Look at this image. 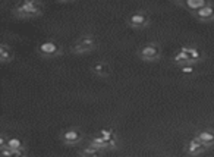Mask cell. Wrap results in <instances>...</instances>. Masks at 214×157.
Returning <instances> with one entry per match:
<instances>
[{
    "instance_id": "cell-1",
    "label": "cell",
    "mask_w": 214,
    "mask_h": 157,
    "mask_svg": "<svg viewBox=\"0 0 214 157\" xmlns=\"http://www.w3.org/2000/svg\"><path fill=\"white\" fill-rule=\"evenodd\" d=\"M13 15L19 19H34L43 15V3L40 0H22L13 8Z\"/></svg>"
},
{
    "instance_id": "cell-2",
    "label": "cell",
    "mask_w": 214,
    "mask_h": 157,
    "mask_svg": "<svg viewBox=\"0 0 214 157\" xmlns=\"http://www.w3.org/2000/svg\"><path fill=\"white\" fill-rule=\"evenodd\" d=\"M97 47L98 41L93 34H82L78 38H75V41L71 44L69 50L75 56H85V54L93 53Z\"/></svg>"
},
{
    "instance_id": "cell-3",
    "label": "cell",
    "mask_w": 214,
    "mask_h": 157,
    "mask_svg": "<svg viewBox=\"0 0 214 157\" xmlns=\"http://www.w3.org/2000/svg\"><path fill=\"white\" fill-rule=\"evenodd\" d=\"M37 53L44 59H54V57H59L63 54V47L56 40L47 38V40H43L41 43H38Z\"/></svg>"
},
{
    "instance_id": "cell-4",
    "label": "cell",
    "mask_w": 214,
    "mask_h": 157,
    "mask_svg": "<svg viewBox=\"0 0 214 157\" xmlns=\"http://www.w3.org/2000/svg\"><path fill=\"white\" fill-rule=\"evenodd\" d=\"M138 57L145 63H154L161 59V47L158 43H145L136 52Z\"/></svg>"
},
{
    "instance_id": "cell-5",
    "label": "cell",
    "mask_w": 214,
    "mask_h": 157,
    "mask_svg": "<svg viewBox=\"0 0 214 157\" xmlns=\"http://www.w3.org/2000/svg\"><path fill=\"white\" fill-rule=\"evenodd\" d=\"M59 138L65 145H69V147L79 145L84 139V131L78 126H69L59 134Z\"/></svg>"
},
{
    "instance_id": "cell-6",
    "label": "cell",
    "mask_w": 214,
    "mask_h": 157,
    "mask_svg": "<svg viewBox=\"0 0 214 157\" xmlns=\"http://www.w3.org/2000/svg\"><path fill=\"white\" fill-rule=\"evenodd\" d=\"M210 148L205 145L202 141H201L197 135H192L189 139H186L185 144H183V153L188 154V156H201V154H205V153L208 151Z\"/></svg>"
},
{
    "instance_id": "cell-7",
    "label": "cell",
    "mask_w": 214,
    "mask_h": 157,
    "mask_svg": "<svg viewBox=\"0 0 214 157\" xmlns=\"http://www.w3.org/2000/svg\"><path fill=\"white\" fill-rule=\"evenodd\" d=\"M90 72L94 76H97V78L109 79L112 76L113 69H112V65L107 62L106 59H98V60H94V63L90 66Z\"/></svg>"
},
{
    "instance_id": "cell-8",
    "label": "cell",
    "mask_w": 214,
    "mask_h": 157,
    "mask_svg": "<svg viewBox=\"0 0 214 157\" xmlns=\"http://www.w3.org/2000/svg\"><path fill=\"white\" fill-rule=\"evenodd\" d=\"M128 25L134 29H144L150 25V16L144 10H135L128 16Z\"/></svg>"
},
{
    "instance_id": "cell-9",
    "label": "cell",
    "mask_w": 214,
    "mask_h": 157,
    "mask_svg": "<svg viewBox=\"0 0 214 157\" xmlns=\"http://www.w3.org/2000/svg\"><path fill=\"white\" fill-rule=\"evenodd\" d=\"M88 143H91L93 145L98 148V150H101L103 153H107V151H113V150H117L119 148V141H110V139H106L104 137H101L98 132H95L90 138Z\"/></svg>"
},
{
    "instance_id": "cell-10",
    "label": "cell",
    "mask_w": 214,
    "mask_h": 157,
    "mask_svg": "<svg viewBox=\"0 0 214 157\" xmlns=\"http://www.w3.org/2000/svg\"><path fill=\"white\" fill-rule=\"evenodd\" d=\"M195 135L211 150L214 147V128H202L195 131Z\"/></svg>"
},
{
    "instance_id": "cell-11",
    "label": "cell",
    "mask_w": 214,
    "mask_h": 157,
    "mask_svg": "<svg viewBox=\"0 0 214 157\" xmlns=\"http://www.w3.org/2000/svg\"><path fill=\"white\" fill-rule=\"evenodd\" d=\"M194 15L197 16V19H200V21H202V22L214 21V5L207 3V5L202 6L201 9H198L197 12H194Z\"/></svg>"
},
{
    "instance_id": "cell-12",
    "label": "cell",
    "mask_w": 214,
    "mask_h": 157,
    "mask_svg": "<svg viewBox=\"0 0 214 157\" xmlns=\"http://www.w3.org/2000/svg\"><path fill=\"white\" fill-rule=\"evenodd\" d=\"M172 60H173V63H175L176 66H183V65L191 63L189 54H188V52H186L185 46H182V47H179L178 50H176L175 54H173V57H172Z\"/></svg>"
},
{
    "instance_id": "cell-13",
    "label": "cell",
    "mask_w": 214,
    "mask_h": 157,
    "mask_svg": "<svg viewBox=\"0 0 214 157\" xmlns=\"http://www.w3.org/2000/svg\"><path fill=\"white\" fill-rule=\"evenodd\" d=\"M185 48H186V52H188V54H189L191 63L198 65V63H201L202 60H204V52H202L200 47L189 44V46H185Z\"/></svg>"
},
{
    "instance_id": "cell-14",
    "label": "cell",
    "mask_w": 214,
    "mask_h": 157,
    "mask_svg": "<svg viewBox=\"0 0 214 157\" xmlns=\"http://www.w3.org/2000/svg\"><path fill=\"white\" fill-rule=\"evenodd\" d=\"M15 59V53L13 48L10 47L7 43H2L0 44V62L3 65H7Z\"/></svg>"
},
{
    "instance_id": "cell-15",
    "label": "cell",
    "mask_w": 214,
    "mask_h": 157,
    "mask_svg": "<svg viewBox=\"0 0 214 157\" xmlns=\"http://www.w3.org/2000/svg\"><path fill=\"white\" fill-rule=\"evenodd\" d=\"M79 156H82V157H97L100 156V154H103L101 150H98L95 145H93L91 143H88L87 145H84L81 150L78 151Z\"/></svg>"
},
{
    "instance_id": "cell-16",
    "label": "cell",
    "mask_w": 214,
    "mask_h": 157,
    "mask_svg": "<svg viewBox=\"0 0 214 157\" xmlns=\"http://www.w3.org/2000/svg\"><path fill=\"white\" fill-rule=\"evenodd\" d=\"M0 154L5 157H24L27 154L25 150H13V148H9V147H3L0 148Z\"/></svg>"
},
{
    "instance_id": "cell-17",
    "label": "cell",
    "mask_w": 214,
    "mask_h": 157,
    "mask_svg": "<svg viewBox=\"0 0 214 157\" xmlns=\"http://www.w3.org/2000/svg\"><path fill=\"white\" fill-rule=\"evenodd\" d=\"M6 147L13 148V150H25V144H24V141L21 138H18V137H7V144H6Z\"/></svg>"
},
{
    "instance_id": "cell-18",
    "label": "cell",
    "mask_w": 214,
    "mask_h": 157,
    "mask_svg": "<svg viewBox=\"0 0 214 157\" xmlns=\"http://www.w3.org/2000/svg\"><path fill=\"white\" fill-rule=\"evenodd\" d=\"M207 3H208L207 0H186L185 6L191 10V12H197V10L201 9V8L205 6Z\"/></svg>"
},
{
    "instance_id": "cell-19",
    "label": "cell",
    "mask_w": 214,
    "mask_h": 157,
    "mask_svg": "<svg viewBox=\"0 0 214 157\" xmlns=\"http://www.w3.org/2000/svg\"><path fill=\"white\" fill-rule=\"evenodd\" d=\"M179 71L183 76H194L197 73V65L195 63H188V65L179 66Z\"/></svg>"
},
{
    "instance_id": "cell-20",
    "label": "cell",
    "mask_w": 214,
    "mask_h": 157,
    "mask_svg": "<svg viewBox=\"0 0 214 157\" xmlns=\"http://www.w3.org/2000/svg\"><path fill=\"white\" fill-rule=\"evenodd\" d=\"M173 2L179 3V5H185V3H186V0H173Z\"/></svg>"
},
{
    "instance_id": "cell-21",
    "label": "cell",
    "mask_w": 214,
    "mask_h": 157,
    "mask_svg": "<svg viewBox=\"0 0 214 157\" xmlns=\"http://www.w3.org/2000/svg\"><path fill=\"white\" fill-rule=\"evenodd\" d=\"M60 3H68V2H72V0H59Z\"/></svg>"
}]
</instances>
